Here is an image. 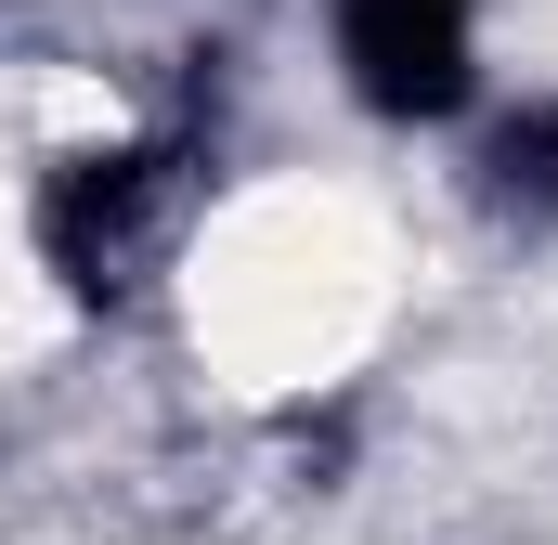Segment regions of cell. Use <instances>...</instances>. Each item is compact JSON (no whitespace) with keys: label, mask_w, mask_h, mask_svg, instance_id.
<instances>
[{"label":"cell","mask_w":558,"mask_h":545,"mask_svg":"<svg viewBox=\"0 0 558 545\" xmlns=\"http://www.w3.org/2000/svg\"><path fill=\"white\" fill-rule=\"evenodd\" d=\"M195 169H208V131L182 118V131L156 143H105V156H65L52 182H39V261L65 299H92V312H118L156 261V234H169V208L195 195Z\"/></svg>","instance_id":"1"},{"label":"cell","mask_w":558,"mask_h":545,"mask_svg":"<svg viewBox=\"0 0 558 545\" xmlns=\"http://www.w3.org/2000/svg\"><path fill=\"white\" fill-rule=\"evenodd\" d=\"M338 65L377 118L468 105V0H338Z\"/></svg>","instance_id":"2"},{"label":"cell","mask_w":558,"mask_h":545,"mask_svg":"<svg viewBox=\"0 0 558 545\" xmlns=\"http://www.w3.org/2000/svg\"><path fill=\"white\" fill-rule=\"evenodd\" d=\"M481 195L507 221H558V105H520L507 131L481 143Z\"/></svg>","instance_id":"3"}]
</instances>
